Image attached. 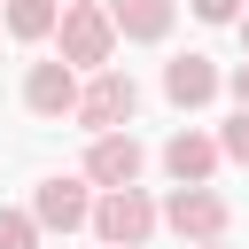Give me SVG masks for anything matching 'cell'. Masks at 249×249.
Returning <instances> with one entry per match:
<instances>
[{"instance_id": "15", "label": "cell", "mask_w": 249, "mask_h": 249, "mask_svg": "<svg viewBox=\"0 0 249 249\" xmlns=\"http://www.w3.org/2000/svg\"><path fill=\"white\" fill-rule=\"evenodd\" d=\"M226 86H233V101H241V109H249V62H241V70H233V78H226Z\"/></svg>"}, {"instance_id": "10", "label": "cell", "mask_w": 249, "mask_h": 249, "mask_svg": "<svg viewBox=\"0 0 249 249\" xmlns=\"http://www.w3.org/2000/svg\"><path fill=\"white\" fill-rule=\"evenodd\" d=\"M109 16H117V39H140V47H156V39L171 31L179 0H109Z\"/></svg>"}, {"instance_id": "2", "label": "cell", "mask_w": 249, "mask_h": 249, "mask_svg": "<svg viewBox=\"0 0 249 249\" xmlns=\"http://www.w3.org/2000/svg\"><path fill=\"white\" fill-rule=\"evenodd\" d=\"M156 226H163V210H156L140 187H109V195L93 202V233H101V249H140Z\"/></svg>"}, {"instance_id": "6", "label": "cell", "mask_w": 249, "mask_h": 249, "mask_svg": "<svg viewBox=\"0 0 249 249\" xmlns=\"http://www.w3.org/2000/svg\"><path fill=\"white\" fill-rule=\"evenodd\" d=\"M140 163H148V148L132 140V132H93V148H86V179L109 195V187H140Z\"/></svg>"}, {"instance_id": "16", "label": "cell", "mask_w": 249, "mask_h": 249, "mask_svg": "<svg viewBox=\"0 0 249 249\" xmlns=\"http://www.w3.org/2000/svg\"><path fill=\"white\" fill-rule=\"evenodd\" d=\"M187 249H226V241H187Z\"/></svg>"}, {"instance_id": "17", "label": "cell", "mask_w": 249, "mask_h": 249, "mask_svg": "<svg viewBox=\"0 0 249 249\" xmlns=\"http://www.w3.org/2000/svg\"><path fill=\"white\" fill-rule=\"evenodd\" d=\"M241 47H249V8H241Z\"/></svg>"}, {"instance_id": "1", "label": "cell", "mask_w": 249, "mask_h": 249, "mask_svg": "<svg viewBox=\"0 0 249 249\" xmlns=\"http://www.w3.org/2000/svg\"><path fill=\"white\" fill-rule=\"evenodd\" d=\"M54 39H62V62H78V70H109V54H117V16H109L101 0H70Z\"/></svg>"}, {"instance_id": "12", "label": "cell", "mask_w": 249, "mask_h": 249, "mask_svg": "<svg viewBox=\"0 0 249 249\" xmlns=\"http://www.w3.org/2000/svg\"><path fill=\"white\" fill-rule=\"evenodd\" d=\"M39 233H47V226H39L31 210H0V249H39Z\"/></svg>"}, {"instance_id": "9", "label": "cell", "mask_w": 249, "mask_h": 249, "mask_svg": "<svg viewBox=\"0 0 249 249\" xmlns=\"http://www.w3.org/2000/svg\"><path fill=\"white\" fill-rule=\"evenodd\" d=\"M163 93H171L179 109H202V101L218 93V62H210V54H171V62H163Z\"/></svg>"}, {"instance_id": "7", "label": "cell", "mask_w": 249, "mask_h": 249, "mask_svg": "<svg viewBox=\"0 0 249 249\" xmlns=\"http://www.w3.org/2000/svg\"><path fill=\"white\" fill-rule=\"evenodd\" d=\"M31 218H39L47 233H78V226H93V195H86V179H39Z\"/></svg>"}, {"instance_id": "13", "label": "cell", "mask_w": 249, "mask_h": 249, "mask_svg": "<svg viewBox=\"0 0 249 249\" xmlns=\"http://www.w3.org/2000/svg\"><path fill=\"white\" fill-rule=\"evenodd\" d=\"M218 148H226V163H249V109H233V117H226Z\"/></svg>"}, {"instance_id": "3", "label": "cell", "mask_w": 249, "mask_h": 249, "mask_svg": "<svg viewBox=\"0 0 249 249\" xmlns=\"http://www.w3.org/2000/svg\"><path fill=\"white\" fill-rule=\"evenodd\" d=\"M78 101H86V86H78V62H31L23 70V109L31 117H47V124H62V117H78Z\"/></svg>"}, {"instance_id": "11", "label": "cell", "mask_w": 249, "mask_h": 249, "mask_svg": "<svg viewBox=\"0 0 249 249\" xmlns=\"http://www.w3.org/2000/svg\"><path fill=\"white\" fill-rule=\"evenodd\" d=\"M47 31H62V0H8V39L39 47Z\"/></svg>"}, {"instance_id": "14", "label": "cell", "mask_w": 249, "mask_h": 249, "mask_svg": "<svg viewBox=\"0 0 249 249\" xmlns=\"http://www.w3.org/2000/svg\"><path fill=\"white\" fill-rule=\"evenodd\" d=\"M202 23H241V0H187Z\"/></svg>"}, {"instance_id": "4", "label": "cell", "mask_w": 249, "mask_h": 249, "mask_svg": "<svg viewBox=\"0 0 249 249\" xmlns=\"http://www.w3.org/2000/svg\"><path fill=\"white\" fill-rule=\"evenodd\" d=\"M226 195L218 187H171V202H163V226L179 233V241H226Z\"/></svg>"}, {"instance_id": "8", "label": "cell", "mask_w": 249, "mask_h": 249, "mask_svg": "<svg viewBox=\"0 0 249 249\" xmlns=\"http://www.w3.org/2000/svg\"><path fill=\"white\" fill-rule=\"evenodd\" d=\"M218 163H226V148H218L210 132H187V124H179V132L163 140V171H171V187H210Z\"/></svg>"}, {"instance_id": "5", "label": "cell", "mask_w": 249, "mask_h": 249, "mask_svg": "<svg viewBox=\"0 0 249 249\" xmlns=\"http://www.w3.org/2000/svg\"><path fill=\"white\" fill-rule=\"evenodd\" d=\"M132 109H140V86H132L124 70H93V86H86V101H78V124H86V132H124Z\"/></svg>"}]
</instances>
